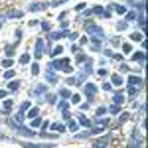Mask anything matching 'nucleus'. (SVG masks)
<instances>
[{
  "mask_svg": "<svg viewBox=\"0 0 148 148\" xmlns=\"http://www.w3.org/2000/svg\"><path fill=\"white\" fill-rule=\"evenodd\" d=\"M142 139L138 133H134L132 135L131 139L130 140V143L128 144L127 148H140Z\"/></svg>",
  "mask_w": 148,
  "mask_h": 148,
  "instance_id": "nucleus-1",
  "label": "nucleus"
},
{
  "mask_svg": "<svg viewBox=\"0 0 148 148\" xmlns=\"http://www.w3.org/2000/svg\"><path fill=\"white\" fill-rule=\"evenodd\" d=\"M85 30L90 35L95 37L96 39L103 36V31L99 27L95 25H89L88 27H85Z\"/></svg>",
  "mask_w": 148,
  "mask_h": 148,
  "instance_id": "nucleus-2",
  "label": "nucleus"
},
{
  "mask_svg": "<svg viewBox=\"0 0 148 148\" xmlns=\"http://www.w3.org/2000/svg\"><path fill=\"white\" fill-rule=\"evenodd\" d=\"M24 148H53L56 147L54 144H34L31 142H19Z\"/></svg>",
  "mask_w": 148,
  "mask_h": 148,
  "instance_id": "nucleus-3",
  "label": "nucleus"
},
{
  "mask_svg": "<svg viewBox=\"0 0 148 148\" xmlns=\"http://www.w3.org/2000/svg\"><path fill=\"white\" fill-rule=\"evenodd\" d=\"M43 47H44V43L43 40L41 38H38L36 40L35 47V58L36 59H41L42 56V51H43Z\"/></svg>",
  "mask_w": 148,
  "mask_h": 148,
  "instance_id": "nucleus-4",
  "label": "nucleus"
},
{
  "mask_svg": "<svg viewBox=\"0 0 148 148\" xmlns=\"http://www.w3.org/2000/svg\"><path fill=\"white\" fill-rule=\"evenodd\" d=\"M97 87H96L94 84H92V83H88V84L85 86V89H84L85 94L87 95V96H88V98L92 97L93 95L97 92Z\"/></svg>",
  "mask_w": 148,
  "mask_h": 148,
  "instance_id": "nucleus-5",
  "label": "nucleus"
},
{
  "mask_svg": "<svg viewBox=\"0 0 148 148\" xmlns=\"http://www.w3.org/2000/svg\"><path fill=\"white\" fill-rule=\"evenodd\" d=\"M108 145V141L107 138H100L93 143L92 148H107Z\"/></svg>",
  "mask_w": 148,
  "mask_h": 148,
  "instance_id": "nucleus-6",
  "label": "nucleus"
},
{
  "mask_svg": "<svg viewBox=\"0 0 148 148\" xmlns=\"http://www.w3.org/2000/svg\"><path fill=\"white\" fill-rule=\"evenodd\" d=\"M47 8V5L42 2H37V3H33L30 6V10L33 12L40 11V10H45Z\"/></svg>",
  "mask_w": 148,
  "mask_h": 148,
  "instance_id": "nucleus-7",
  "label": "nucleus"
},
{
  "mask_svg": "<svg viewBox=\"0 0 148 148\" xmlns=\"http://www.w3.org/2000/svg\"><path fill=\"white\" fill-rule=\"evenodd\" d=\"M18 133L22 136H27V137H30L33 136L35 135V132L30 130V129H28L27 127H26L25 126L24 127H19L18 128Z\"/></svg>",
  "mask_w": 148,
  "mask_h": 148,
  "instance_id": "nucleus-8",
  "label": "nucleus"
},
{
  "mask_svg": "<svg viewBox=\"0 0 148 148\" xmlns=\"http://www.w3.org/2000/svg\"><path fill=\"white\" fill-rule=\"evenodd\" d=\"M24 16V13L22 10H11L7 13V16L10 18H19Z\"/></svg>",
  "mask_w": 148,
  "mask_h": 148,
  "instance_id": "nucleus-9",
  "label": "nucleus"
},
{
  "mask_svg": "<svg viewBox=\"0 0 148 148\" xmlns=\"http://www.w3.org/2000/svg\"><path fill=\"white\" fill-rule=\"evenodd\" d=\"M111 80L113 82V84L116 86H120L123 83V79L120 76L117 75L116 73H114L113 76H111Z\"/></svg>",
  "mask_w": 148,
  "mask_h": 148,
  "instance_id": "nucleus-10",
  "label": "nucleus"
},
{
  "mask_svg": "<svg viewBox=\"0 0 148 148\" xmlns=\"http://www.w3.org/2000/svg\"><path fill=\"white\" fill-rule=\"evenodd\" d=\"M79 119L80 125L82 126L90 127L91 125V121L84 115H81V116H79Z\"/></svg>",
  "mask_w": 148,
  "mask_h": 148,
  "instance_id": "nucleus-11",
  "label": "nucleus"
},
{
  "mask_svg": "<svg viewBox=\"0 0 148 148\" xmlns=\"http://www.w3.org/2000/svg\"><path fill=\"white\" fill-rule=\"evenodd\" d=\"M5 54L8 56H13L15 53V47L14 46L10 45H7L5 47Z\"/></svg>",
  "mask_w": 148,
  "mask_h": 148,
  "instance_id": "nucleus-12",
  "label": "nucleus"
},
{
  "mask_svg": "<svg viewBox=\"0 0 148 148\" xmlns=\"http://www.w3.org/2000/svg\"><path fill=\"white\" fill-rule=\"evenodd\" d=\"M51 130H58V131L63 133L65 130V127L64 125H61V124H58V123H53L51 127Z\"/></svg>",
  "mask_w": 148,
  "mask_h": 148,
  "instance_id": "nucleus-13",
  "label": "nucleus"
},
{
  "mask_svg": "<svg viewBox=\"0 0 148 148\" xmlns=\"http://www.w3.org/2000/svg\"><path fill=\"white\" fill-rule=\"evenodd\" d=\"M47 90V88L46 86L43 85V84H40V85H39L36 88L35 90H34V93H35V95H36V96H39V95L42 94V93H44L45 92H46Z\"/></svg>",
  "mask_w": 148,
  "mask_h": 148,
  "instance_id": "nucleus-14",
  "label": "nucleus"
},
{
  "mask_svg": "<svg viewBox=\"0 0 148 148\" xmlns=\"http://www.w3.org/2000/svg\"><path fill=\"white\" fill-rule=\"evenodd\" d=\"M92 134L91 131H84L82 132V133H79V134L76 135L74 138H79V139H84V138H87L88 137H90Z\"/></svg>",
  "mask_w": 148,
  "mask_h": 148,
  "instance_id": "nucleus-15",
  "label": "nucleus"
},
{
  "mask_svg": "<svg viewBox=\"0 0 148 148\" xmlns=\"http://www.w3.org/2000/svg\"><path fill=\"white\" fill-rule=\"evenodd\" d=\"M30 59V55L27 53H25L21 56L20 59H19V62L22 64H26L29 62Z\"/></svg>",
  "mask_w": 148,
  "mask_h": 148,
  "instance_id": "nucleus-16",
  "label": "nucleus"
},
{
  "mask_svg": "<svg viewBox=\"0 0 148 148\" xmlns=\"http://www.w3.org/2000/svg\"><path fill=\"white\" fill-rule=\"evenodd\" d=\"M19 87V82L13 81L8 84V88L12 90H16Z\"/></svg>",
  "mask_w": 148,
  "mask_h": 148,
  "instance_id": "nucleus-17",
  "label": "nucleus"
},
{
  "mask_svg": "<svg viewBox=\"0 0 148 148\" xmlns=\"http://www.w3.org/2000/svg\"><path fill=\"white\" fill-rule=\"evenodd\" d=\"M64 36V34L62 32H53L50 34V37L53 40H59Z\"/></svg>",
  "mask_w": 148,
  "mask_h": 148,
  "instance_id": "nucleus-18",
  "label": "nucleus"
},
{
  "mask_svg": "<svg viewBox=\"0 0 148 148\" xmlns=\"http://www.w3.org/2000/svg\"><path fill=\"white\" fill-rule=\"evenodd\" d=\"M141 79L139 77H137V76H129V82L130 84H138L139 82H141Z\"/></svg>",
  "mask_w": 148,
  "mask_h": 148,
  "instance_id": "nucleus-19",
  "label": "nucleus"
},
{
  "mask_svg": "<svg viewBox=\"0 0 148 148\" xmlns=\"http://www.w3.org/2000/svg\"><path fill=\"white\" fill-rule=\"evenodd\" d=\"M130 38H131L133 41H136V42H140V41L142 39V38H143V36L141 35L140 33L135 32L133 33V34L130 35Z\"/></svg>",
  "mask_w": 148,
  "mask_h": 148,
  "instance_id": "nucleus-20",
  "label": "nucleus"
},
{
  "mask_svg": "<svg viewBox=\"0 0 148 148\" xmlns=\"http://www.w3.org/2000/svg\"><path fill=\"white\" fill-rule=\"evenodd\" d=\"M39 112V109L38 108H36V107L32 108V109L30 110V112L28 113V118L30 119L34 118V117H35L36 116L38 115Z\"/></svg>",
  "mask_w": 148,
  "mask_h": 148,
  "instance_id": "nucleus-21",
  "label": "nucleus"
},
{
  "mask_svg": "<svg viewBox=\"0 0 148 148\" xmlns=\"http://www.w3.org/2000/svg\"><path fill=\"white\" fill-rule=\"evenodd\" d=\"M46 78L50 82H56V76L54 73L48 72L46 74Z\"/></svg>",
  "mask_w": 148,
  "mask_h": 148,
  "instance_id": "nucleus-22",
  "label": "nucleus"
},
{
  "mask_svg": "<svg viewBox=\"0 0 148 148\" xmlns=\"http://www.w3.org/2000/svg\"><path fill=\"white\" fill-rule=\"evenodd\" d=\"M12 104H13V101L11 99H8L7 101H5L3 102V108L5 110H8V112H10V109H11Z\"/></svg>",
  "mask_w": 148,
  "mask_h": 148,
  "instance_id": "nucleus-23",
  "label": "nucleus"
},
{
  "mask_svg": "<svg viewBox=\"0 0 148 148\" xmlns=\"http://www.w3.org/2000/svg\"><path fill=\"white\" fill-rule=\"evenodd\" d=\"M14 60H12V59H5L2 62V65L4 67H9L14 64Z\"/></svg>",
  "mask_w": 148,
  "mask_h": 148,
  "instance_id": "nucleus-24",
  "label": "nucleus"
},
{
  "mask_svg": "<svg viewBox=\"0 0 148 148\" xmlns=\"http://www.w3.org/2000/svg\"><path fill=\"white\" fill-rule=\"evenodd\" d=\"M144 58H145V54L142 52L138 51V52H136L133 56L132 59H133V60H138V59H144Z\"/></svg>",
  "mask_w": 148,
  "mask_h": 148,
  "instance_id": "nucleus-25",
  "label": "nucleus"
},
{
  "mask_svg": "<svg viewBox=\"0 0 148 148\" xmlns=\"http://www.w3.org/2000/svg\"><path fill=\"white\" fill-rule=\"evenodd\" d=\"M60 95L62 96V97L67 99V98H69L70 96H71V90H69L62 89L60 91Z\"/></svg>",
  "mask_w": 148,
  "mask_h": 148,
  "instance_id": "nucleus-26",
  "label": "nucleus"
},
{
  "mask_svg": "<svg viewBox=\"0 0 148 148\" xmlns=\"http://www.w3.org/2000/svg\"><path fill=\"white\" fill-rule=\"evenodd\" d=\"M62 51H63L62 46H61V45L57 46V47H56V48L53 50V52L51 56H56V55H59V54L62 53Z\"/></svg>",
  "mask_w": 148,
  "mask_h": 148,
  "instance_id": "nucleus-27",
  "label": "nucleus"
},
{
  "mask_svg": "<svg viewBox=\"0 0 148 148\" xmlns=\"http://www.w3.org/2000/svg\"><path fill=\"white\" fill-rule=\"evenodd\" d=\"M32 74L33 75H38L39 73V66L37 63H33L32 64Z\"/></svg>",
  "mask_w": 148,
  "mask_h": 148,
  "instance_id": "nucleus-28",
  "label": "nucleus"
},
{
  "mask_svg": "<svg viewBox=\"0 0 148 148\" xmlns=\"http://www.w3.org/2000/svg\"><path fill=\"white\" fill-rule=\"evenodd\" d=\"M120 111V108L117 105H111L110 107V112L112 114H117Z\"/></svg>",
  "mask_w": 148,
  "mask_h": 148,
  "instance_id": "nucleus-29",
  "label": "nucleus"
},
{
  "mask_svg": "<svg viewBox=\"0 0 148 148\" xmlns=\"http://www.w3.org/2000/svg\"><path fill=\"white\" fill-rule=\"evenodd\" d=\"M132 49H133V47L130 45L128 44V43H125L123 45V51L125 52V54L129 53L132 51Z\"/></svg>",
  "mask_w": 148,
  "mask_h": 148,
  "instance_id": "nucleus-30",
  "label": "nucleus"
},
{
  "mask_svg": "<svg viewBox=\"0 0 148 148\" xmlns=\"http://www.w3.org/2000/svg\"><path fill=\"white\" fill-rule=\"evenodd\" d=\"M69 128H70V130H71V132H76V130H79V126H78L77 124H76L73 120V121H71V124H70Z\"/></svg>",
  "mask_w": 148,
  "mask_h": 148,
  "instance_id": "nucleus-31",
  "label": "nucleus"
},
{
  "mask_svg": "<svg viewBox=\"0 0 148 148\" xmlns=\"http://www.w3.org/2000/svg\"><path fill=\"white\" fill-rule=\"evenodd\" d=\"M116 11L118 13L119 15H122L127 11V8L125 7V6H122V5H119L116 8Z\"/></svg>",
  "mask_w": 148,
  "mask_h": 148,
  "instance_id": "nucleus-32",
  "label": "nucleus"
},
{
  "mask_svg": "<svg viewBox=\"0 0 148 148\" xmlns=\"http://www.w3.org/2000/svg\"><path fill=\"white\" fill-rule=\"evenodd\" d=\"M14 75H15V72H14V70H10V71H8L5 73V74H4V77H5V79H8L12 78L13 76H14Z\"/></svg>",
  "mask_w": 148,
  "mask_h": 148,
  "instance_id": "nucleus-33",
  "label": "nucleus"
},
{
  "mask_svg": "<svg viewBox=\"0 0 148 148\" xmlns=\"http://www.w3.org/2000/svg\"><path fill=\"white\" fill-rule=\"evenodd\" d=\"M24 115H23V112H22V111H19L18 113H16V121H18V122L19 123H22V121H24Z\"/></svg>",
  "mask_w": 148,
  "mask_h": 148,
  "instance_id": "nucleus-34",
  "label": "nucleus"
},
{
  "mask_svg": "<svg viewBox=\"0 0 148 148\" xmlns=\"http://www.w3.org/2000/svg\"><path fill=\"white\" fill-rule=\"evenodd\" d=\"M113 101H115L116 103H121L123 101H124V96L122 95H120V94H117L113 97Z\"/></svg>",
  "mask_w": 148,
  "mask_h": 148,
  "instance_id": "nucleus-35",
  "label": "nucleus"
},
{
  "mask_svg": "<svg viewBox=\"0 0 148 148\" xmlns=\"http://www.w3.org/2000/svg\"><path fill=\"white\" fill-rule=\"evenodd\" d=\"M136 17V14H135L134 11H130L125 16V19L126 20H129V21H131L133 20Z\"/></svg>",
  "mask_w": 148,
  "mask_h": 148,
  "instance_id": "nucleus-36",
  "label": "nucleus"
},
{
  "mask_svg": "<svg viewBox=\"0 0 148 148\" xmlns=\"http://www.w3.org/2000/svg\"><path fill=\"white\" fill-rule=\"evenodd\" d=\"M30 104H31V103L30 101H25L20 106V111H22V112L25 111L30 106Z\"/></svg>",
  "mask_w": 148,
  "mask_h": 148,
  "instance_id": "nucleus-37",
  "label": "nucleus"
},
{
  "mask_svg": "<svg viewBox=\"0 0 148 148\" xmlns=\"http://www.w3.org/2000/svg\"><path fill=\"white\" fill-rule=\"evenodd\" d=\"M127 27V24L126 22L121 21V22H119V23L118 24V27H117V29H118L119 30H125Z\"/></svg>",
  "mask_w": 148,
  "mask_h": 148,
  "instance_id": "nucleus-38",
  "label": "nucleus"
},
{
  "mask_svg": "<svg viewBox=\"0 0 148 148\" xmlns=\"http://www.w3.org/2000/svg\"><path fill=\"white\" fill-rule=\"evenodd\" d=\"M93 13L96 14H101L103 12V7L100 5H97L93 8Z\"/></svg>",
  "mask_w": 148,
  "mask_h": 148,
  "instance_id": "nucleus-39",
  "label": "nucleus"
},
{
  "mask_svg": "<svg viewBox=\"0 0 148 148\" xmlns=\"http://www.w3.org/2000/svg\"><path fill=\"white\" fill-rule=\"evenodd\" d=\"M41 121H42V119L38 118L30 123V125H31L32 127H39V125H40Z\"/></svg>",
  "mask_w": 148,
  "mask_h": 148,
  "instance_id": "nucleus-40",
  "label": "nucleus"
},
{
  "mask_svg": "<svg viewBox=\"0 0 148 148\" xmlns=\"http://www.w3.org/2000/svg\"><path fill=\"white\" fill-rule=\"evenodd\" d=\"M80 100H81V97H80V96H79V94H77V93L74 95L72 98V102L73 104H77L78 102L80 101Z\"/></svg>",
  "mask_w": 148,
  "mask_h": 148,
  "instance_id": "nucleus-41",
  "label": "nucleus"
},
{
  "mask_svg": "<svg viewBox=\"0 0 148 148\" xmlns=\"http://www.w3.org/2000/svg\"><path fill=\"white\" fill-rule=\"evenodd\" d=\"M106 112V108L104 107H101V108H99L97 110H96V115L97 116H101L104 113H105Z\"/></svg>",
  "mask_w": 148,
  "mask_h": 148,
  "instance_id": "nucleus-42",
  "label": "nucleus"
},
{
  "mask_svg": "<svg viewBox=\"0 0 148 148\" xmlns=\"http://www.w3.org/2000/svg\"><path fill=\"white\" fill-rule=\"evenodd\" d=\"M42 28L44 31H49L51 27H50V25L49 23H47V22H42Z\"/></svg>",
  "mask_w": 148,
  "mask_h": 148,
  "instance_id": "nucleus-43",
  "label": "nucleus"
},
{
  "mask_svg": "<svg viewBox=\"0 0 148 148\" xmlns=\"http://www.w3.org/2000/svg\"><path fill=\"white\" fill-rule=\"evenodd\" d=\"M128 117H129V113H122L121 116H120V117L119 119V121H121V122H124V121H125L127 119Z\"/></svg>",
  "mask_w": 148,
  "mask_h": 148,
  "instance_id": "nucleus-44",
  "label": "nucleus"
},
{
  "mask_svg": "<svg viewBox=\"0 0 148 148\" xmlns=\"http://www.w3.org/2000/svg\"><path fill=\"white\" fill-rule=\"evenodd\" d=\"M69 105H68V103L65 102V101H62V102L59 104V108H61V109H62L63 110H65L68 108Z\"/></svg>",
  "mask_w": 148,
  "mask_h": 148,
  "instance_id": "nucleus-45",
  "label": "nucleus"
},
{
  "mask_svg": "<svg viewBox=\"0 0 148 148\" xmlns=\"http://www.w3.org/2000/svg\"><path fill=\"white\" fill-rule=\"evenodd\" d=\"M85 71L86 72L88 73H92V64L91 63H88V64H86L85 66Z\"/></svg>",
  "mask_w": 148,
  "mask_h": 148,
  "instance_id": "nucleus-46",
  "label": "nucleus"
},
{
  "mask_svg": "<svg viewBox=\"0 0 148 148\" xmlns=\"http://www.w3.org/2000/svg\"><path fill=\"white\" fill-rule=\"evenodd\" d=\"M85 79H86L85 76H83V75H80V76H79V77L77 79V82H79V84H81L82 82H84V81L85 80Z\"/></svg>",
  "mask_w": 148,
  "mask_h": 148,
  "instance_id": "nucleus-47",
  "label": "nucleus"
},
{
  "mask_svg": "<svg viewBox=\"0 0 148 148\" xmlns=\"http://www.w3.org/2000/svg\"><path fill=\"white\" fill-rule=\"evenodd\" d=\"M85 6H86L85 2H83V3H80V4H79V5H78L76 7V10H82V9L84 8Z\"/></svg>",
  "mask_w": 148,
  "mask_h": 148,
  "instance_id": "nucleus-48",
  "label": "nucleus"
},
{
  "mask_svg": "<svg viewBox=\"0 0 148 148\" xmlns=\"http://www.w3.org/2000/svg\"><path fill=\"white\" fill-rule=\"evenodd\" d=\"M102 88L104 90H111V86L109 83H104L102 86Z\"/></svg>",
  "mask_w": 148,
  "mask_h": 148,
  "instance_id": "nucleus-49",
  "label": "nucleus"
},
{
  "mask_svg": "<svg viewBox=\"0 0 148 148\" xmlns=\"http://www.w3.org/2000/svg\"><path fill=\"white\" fill-rule=\"evenodd\" d=\"M78 36H79V34L76 32H74L71 34V35L70 36V39L71 40H75L76 39H77Z\"/></svg>",
  "mask_w": 148,
  "mask_h": 148,
  "instance_id": "nucleus-50",
  "label": "nucleus"
},
{
  "mask_svg": "<svg viewBox=\"0 0 148 148\" xmlns=\"http://www.w3.org/2000/svg\"><path fill=\"white\" fill-rule=\"evenodd\" d=\"M85 57H84V56L83 55H78L77 57H76V61L78 62V63H80L82 62V61L84 60Z\"/></svg>",
  "mask_w": 148,
  "mask_h": 148,
  "instance_id": "nucleus-51",
  "label": "nucleus"
},
{
  "mask_svg": "<svg viewBox=\"0 0 148 148\" xmlns=\"http://www.w3.org/2000/svg\"><path fill=\"white\" fill-rule=\"evenodd\" d=\"M87 42H88V39H87V37L83 36L82 38L81 39V40H80V42H79V44L81 45H83L86 44V43H87Z\"/></svg>",
  "mask_w": 148,
  "mask_h": 148,
  "instance_id": "nucleus-52",
  "label": "nucleus"
},
{
  "mask_svg": "<svg viewBox=\"0 0 148 148\" xmlns=\"http://www.w3.org/2000/svg\"><path fill=\"white\" fill-rule=\"evenodd\" d=\"M6 96H7V92L3 90H0V99H2Z\"/></svg>",
  "mask_w": 148,
  "mask_h": 148,
  "instance_id": "nucleus-53",
  "label": "nucleus"
},
{
  "mask_svg": "<svg viewBox=\"0 0 148 148\" xmlns=\"http://www.w3.org/2000/svg\"><path fill=\"white\" fill-rule=\"evenodd\" d=\"M113 58L116 59V60H121V59H123V56L121 54H116V55L113 56Z\"/></svg>",
  "mask_w": 148,
  "mask_h": 148,
  "instance_id": "nucleus-54",
  "label": "nucleus"
},
{
  "mask_svg": "<svg viewBox=\"0 0 148 148\" xmlns=\"http://www.w3.org/2000/svg\"><path fill=\"white\" fill-rule=\"evenodd\" d=\"M106 73H107V71L104 69H101V70H99V71H98V73L99 74V75H101V76H104V75H105V74H106Z\"/></svg>",
  "mask_w": 148,
  "mask_h": 148,
  "instance_id": "nucleus-55",
  "label": "nucleus"
},
{
  "mask_svg": "<svg viewBox=\"0 0 148 148\" xmlns=\"http://www.w3.org/2000/svg\"><path fill=\"white\" fill-rule=\"evenodd\" d=\"M135 92H136V89H135L134 88H130V89H129V94L130 95H133V93H135Z\"/></svg>",
  "mask_w": 148,
  "mask_h": 148,
  "instance_id": "nucleus-56",
  "label": "nucleus"
},
{
  "mask_svg": "<svg viewBox=\"0 0 148 148\" xmlns=\"http://www.w3.org/2000/svg\"><path fill=\"white\" fill-rule=\"evenodd\" d=\"M104 54L107 56H110L111 55V51L110 50H106V51L104 52Z\"/></svg>",
  "mask_w": 148,
  "mask_h": 148,
  "instance_id": "nucleus-57",
  "label": "nucleus"
},
{
  "mask_svg": "<svg viewBox=\"0 0 148 148\" xmlns=\"http://www.w3.org/2000/svg\"><path fill=\"white\" fill-rule=\"evenodd\" d=\"M1 138H2V136H1V135H0V139H1Z\"/></svg>",
  "mask_w": 148,
  "mask_h": 148,
  "instance_id": "nucleus-58",
  "label": "nucleus"
},
{
  "mask_svg": "<svg viewBox=\"0 0 148 148\" xmlns=\"http://www.w3.org/2000/svg\"><path fill=\"white\" fill-rule=\"evenodd\" d=\"M1 26H2V24L0 23V27H1Z\"/></svg>",
  "mask_w": 148,
  "mask_h": 148,
  "instance_id": "nucleus-59",
  "label": "nucleus"
}]
</instances>
